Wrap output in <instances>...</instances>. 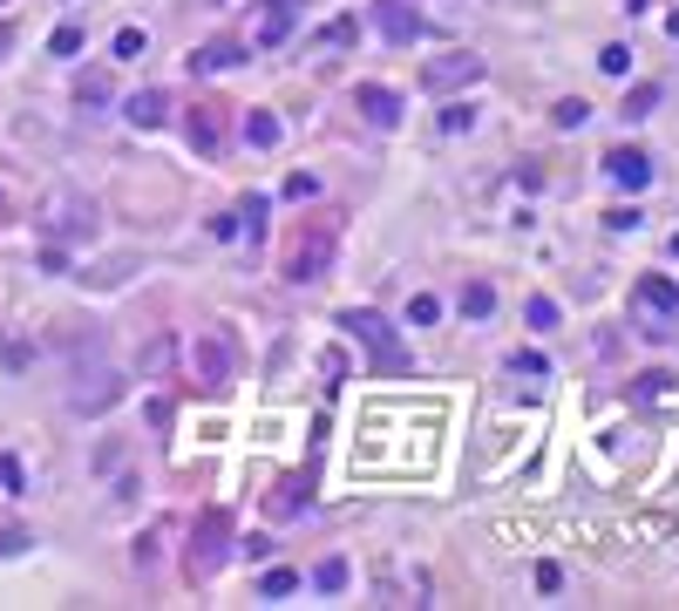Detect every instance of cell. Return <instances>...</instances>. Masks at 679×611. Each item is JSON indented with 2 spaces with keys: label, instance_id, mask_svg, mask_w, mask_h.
<instances>
[{
  "label": "cell",
  "instance_id": "6da1fadb",
  "mask_svg": "<svg viewBox=\"0 0 679 611\" xmlns=\"http://www.w3.org/2000/svg\"><path fill=\"white\" fill-rule=\"evenodd\" d=\"M190 381L205 388V394H231V381H238V340H231L224 319H211V326H197V334H190Z\"/></svg>",
  "mask_w": 679,
  "mask_h": 611
},
{
  "label": "cell",
  "instance_id": "7a4b0ae2",
  "mask_svg": "<svg viewBox=\"0 0 679 611\" xmlns=\"http://www.w3.org/2000/svg\"><path fill=\"white\" fill-rule=\"evenodd\" d=\"M34 225H42V238H55V244H89L96 238V204L83 190H48Z\"/></svg>",
  "mask_w": 679,
  "mask_h": 611
},
{
  "label": "cell",
  "instance_id": "3957f363",
  "mask_svg": "<svg viewBox=\"0 0 679 611\" xmlns=\"http://www.w3.org/2000/svg\"><path fill=\"white\" fill-rule=\"evenodd\" d=\"M333 244H340V218H313L293 244H286V279L293 285H319L333 265Z\"/></svg>",
  "mask_w": 679,
  "mask_h": 611
},
{
  "label": "cell",
  "instance_id": "277c9868",
  "mask_svg": "<svg viewBox=\"0 0 679 611\" xmlns=\"http://www.w3.org/2000/svg\"><path fill=\"white\" fill-rule=\"evenodd\" d=\"M340 326H347V334H353V340L368 347V360H374V374H408V347L394 340V326H387L381 313H368V306H353V313H347Z\"/></svg>",
  "mask_w": 679,
  "mask_h": 611
},
{
  "label": "cell",
  "instance_id": "5b68a950",
  "mask_svg": "<svg viewBox=\"0 0 679 611\" xmlns=\"http://www.w3.org/2000/svg\"><path fill=\"white\" fill-rule=\"evenodd\" d=\"M224 557H231V510H211L205 523H197L190 550H184V570H190V578H211Z\"/></svg>",
  "mask_w": 679,
  "mask_h": 611
},
{
  "label": "cell",
  "instance_id": "8992f818",
  "mask_svg": "<svg viewBox=\"0 0 679 611\" xmlns=\"http://www.w3.org/2000/svg\"><path fill=\"white\" fill-rule=\"evenodd\" d=\"M632 306L653 319L646 334H653V340H666V334H672V319H679V285H672L666 272H646V279L632 285Z\"/></svg>",
  "mask_w": 679,
  "mask_h": 611
},
{
  "label": "cell",
  "instance_id": "52a82bcc",
  "mask_svg": "<svg viewBox=\"0 0 679 611\" xmlns=\"http://www.w3.org/2000/svg\"><path fill=\"white\" fill-rule=\"evenodd\" d=\"M469 81H483V55H435L421 68V89L428 96H456V89H469Z\"/></svg>",
  "mask_w": 679,
  "mask_h": 611
},
{
  "label": "cell",
  "instance_id": "ba28073f",
  "mask_svg": "<svg viewBox=\"0 0 679 611\" xmlns=\"http://www.w3.org/2000/svg\"><path fill=\"white\" fill-rule=\"evenodd\" d=\"M224 130H231V109H224V102H190L184 137H190L197 156H218V150H224Z\"/></svg>",
  "mask_w": 679,
  "mask_h": 611
},
{
  "label": "cell",
  "instance_id": "9c48e42d",
  "mask_svg": "<svg viewBox=\"0 0 679 611\" xmlns=\"http://www.w3.org/2000/svg\"><path fill=\"white\" fill-rule=\"evenodd\" d=\"M109 401H123V374H116V367H89V374H75V394H68L75 415H102Z\"/></svg>",
  "mask_w": 679,
  "mask_h": 611
},
{
  "label": "cell",
  "instance_id": "30bf717a",
  "mask_svg": "<svg viewBox=\"0 0 679 611\" xmlns=\"http://www.w3.org/2000/svg\"><path fill=\"white\" fill-rule=\"evenodd\" d=\"M299 14H306V0H265L259 8V28H252V41L259 48H278L293 28H299Z\"/></svg>",
  "mask_w": 679,
  "mask_h": 611
},
{
  "label": "cell",
  "instance_id": "8fae6325",
  "mask_svg": "<svg viewBox=\"0 0 679 611\" xmlns=\"http://www.w3.org/2000/svg\"><path fill=\"white\" fill-rule=\"evenodd\" d=\"M605 177H612L618 190H646V184H653V156H646V150H612V156H605Z\"/></svg>",
  "mask_w": 679,
  "mask_h": 611
},
{
  "label": "cell",
  "instance_id": "7c38bea8",
  "mask_svg": "<svg viewBox=\"0 0 679 611\" xmlns=\"http://www.w3.org/2000/svg\"><path fill=\"white\" fill-rule=\"evenodd\" d=\"M353 102H361V116L374 122V130H394V122H402V96L381 89V81H361V89H353Z\"/></svg>",
  "mask_w": 679,
  "mask_h": 611
},
{
  "label": "cell",
  "instance_id": "4fadbf2b",
  "mask_svg": "<svg viewBox=\"0 0 679 611\" xmlns=\"http://www.w3.org/2000/svg\"><path fill=\"white\" fill-rule=\"evenodd\" d=\"M374 14H381V34L394 41V48H408V41H421V14H415V8H402V0H381Z\"/></svg>",
  "mask_w": 679,
  "mask_h": 611
},
{
  "label": "cell",
  "instance_id": "5bb4252c",
  "mask_svg": "<svg viewBox=\"0 0 679 611\" xmlns=\"http://www.w3.org/2000/svg\"><path fill=\"white\" fill-rule=\"evenodd\" d=\"M306 503H313V482H306V476H286V482H278L272 497H265V510H272V516H299Z\"/></svg>",
  "mask_w": 679,
  "mask_h": 611
},
{
  "label": "cell",
  "instance_id": "9a60e30c",
  "mask_svg": "<svg viewBox=\"0 0 679 611\" xmlns=\"http://www.w3.org/2000/svg\"><path fill=\"white\" fill-rule=\"evenodd\" d=\"M123 116L136 122V130H156V122L171 116V96H164V89H143V96H130V102H123Z\"/></svg>",
  "mask_w": 679,
  "mask_h": 611
},
{
  "label": "cell",
  "instance_id": "2e32d148",
  "mask_svg": "<svg viewBox=\"0 0 679 611\" xmlns=\"http://www.w3.org/2000/svg\"><path fill=\"white\" fill-rule=\"evenodd\" d=\"M238 62H245V48H238V41H211V48H197V55H190V68H205V75L238 68Z\"/></svg>",
  "mask_w": 679,
  "mask_h": 611
},
{
  "label": "cell",
  "instance_id": "e0dca14e",
  "mask_svg": "<svg viewBox=\"0 0 679 611\" xmlns=\"http://www.w3.org/2000/svg\"><path fill=\"white\" fill-rule=\"evenodd\" d=\"M171 360H177V340H171V334H156V340L143 347V360H136V374H150V381H156V374H171Z\"/></svg>",
  "mask_w": 679,
  "mask_h": 611
},
{
  "label": "cell",
  "instance_id": "ac0fdd59",
  "mask_svg": "<svg viewBox=\"0 0 679 611\" xmlns=\"http://www.w3.org/2000/svg\"><path fill=\"white\" fill-rule=\"evenodd\" d=\"M462 313H469V319H490V313H496V285H490V279H469V285H462Z\"/></svg>",
  "mask_w": 679,
  "mask_h": 611
},
{
  "label": "cell",
  "instance_id": "d6986e66",
  "mask_svg": "<svg viewBox=\"0 0 679 611\" xmlns=\"http://www.w3.org/2000/svg\"><path fill=\"white\" fill-rule=\"evenodd\" d=\"M245 143H259V150L278 143V116L272 109H245Z\"/></svg>",
  "mask_w": 679,
  "mask_h": 611
},
{
  "label": "cell",
  "instance_id": "ffe728a7",
  "mask_svg": "<svg viewBox=\"0 0 679 611\" xmlns=\"http://www.w3.org/2000/svg\"><path fill=\"white\" fill-rule=\"evenodd\" d=\"M293 591H299V570H265V578H259V598H265V604L293 598Z\"/></svg>",
  "mask_w": 679,
  "mask_h": 611
},
{
  "label": "cell",
  "instance_id": "44dd1931",
  "mask_svg": "<svg viewBox=\"0 0 679 611\" xmlns=\"http://www.w3.org/2000/svg\"><path fill=\"white\" fill-rule=\"evenodd\" d=\"M653 109H659V89L646 81V89H632V96H625V109H618V116H625V122H646Z\"/></svg>",
  "mask_w": 679,
  "mask_h": 611
},
{
  "label": "cell",
  "instance_id": "7402d4cb",
  "mask_svg": "<svg viewBox=\"0 0 679 611\" xmlns=\"http://www.w3.org/2000/svg\"><path fill=\"white\" fill-rule=\"evenodd\" d=\"M143 48H150L143 28H123V34H116V62H143Z\"/></svg>",
  "mask_w": 679,
  "mask_h": 611
},
{
  "label": "cell",
  "instance_id": "603a6c76",
  "mask_svg": "<svg viewBox=\"0 0 679 611\" xmlns=\"http://www.w3.org/2000/svg\"><path fill=\"white\" fill-rule=\"evenodd\" d=\"M75 48H83V28H75V21H62V28L48 34V55H62V62H68Z\"/></svg>",
  "mask_w": 679,
  "mask_h": 611
},
{
  "label": "cell",
  "instance_id": "cb8c5ba5",
  "mask_svg": "<svg viewBox=\"0 0 679 611\" xmlns=\"http://www.w3.org/2000/svg\"><path fill=\"white\" fill-rule=\"evenodd\" d=\"M75 102H109V75H102V68H89L83 81H75Z\"/></svg>",
  "mask_w": 679,
  "mask_h": 611
},
{
  "label": "cell",
  "instance_id": "d4e9b609",
  "mask_svg": "<svg viewBox=\"0 0 679 611\" xmlns=\"http://www.w3.org/2000/svg\"><path fill=\"white\" fill-rule=\"evenodd\" d=\"M598 68H605V75H632V48H625V41H612V48H598Z\"/></svg>",
  "mask_w": 679,
  "mask_h": 611
},
{
  "label": "cell",
  "instance_id": "484cf974",
  "mask_svg": "<svg viewBox=\"0 0 679 611\" xmlns=\"http://www.w3.org/2000/svg\"><path fill=\"white\" fill-rule=\"evenodd\" d=\"M313 585H319V591H347V564H340V557H327V564L313 570Z\"/></svg>",
  "mask_w": 679,
  "mask_h": 611
},
{
  "label": "cell",
  "instance_id": "4316f807",
  "mask_svg": "<svg viewBox=\"0 0 679 611\" xmlns=\"http://www.w3.org/2000/svg\"><path fill=\"white\" fill-rule=\"evenodd\" d=\"M408 319H415V326H435V319H442V299H428V293L408 299Z\"/></svg>",
  "mask_w": 679,
  "mask_h": 611
},
{
  "label": "cell",
  "instance_id": "83f0119b",
  "mask_svg": "<svg viewBox=\"0 0 679 611\" xmlns=\"http://www.w3.org/2000/svg\"><path fill=\"white\" fill-rule=\"evenodd\" d=\"M442 130H449V137H462V130H475V109H462V102H456V109H442Z\"/></svg>",
  "mask_w": 679,
  "mask_h": 611
},
{
  "label": "cell",
  "instance_id": "f1b7e54d",
  "mask_svg": "<svg viewBox=\"0 0 679 611\" xmlns=\"http://www.w3.org/2000/svg\"><path fill=\"white\" fill-rule=\"evenodd\" d=\"M510 367H516V374H530V381H544V374H550V360H544V353H516Z\"/></svg>",
  "mask_w": 679,
  "mask_h": 611
},
{
  "label": "cell",
  "instance_id": "f546056e",
  "mask_svg": "<svg viewBox=\"0 0 679 611\" xmlns=\"http://www.w3.org/2000/svg\"><path fill=\"white\" fill-rule=\"evenodd\" d=\"M530 326H537V334H550V326H557V299H530Z\"/></svg>",
  "mask_w": 679,
  "mask_h": 611
},
{
  "label": "cell",
  "instance_id": "4dcf8cb0",
  "mask_svg": "<svg viewBox=\"0 0 679 611\" xmlns=\"http://www.w3.org/2000/svg\"><path fill=\"white\" fill-rule=\"evenodd\" d=\"M584 116H591V109H584L578 96H571V102H557V130H578V122H584Z\"/></svg>",
  "mask_w": 679,
  "mask_h": 611
},
{
  "label": "cell",
  "instance_id": "1f68e13d",
  "mask_svg": "<svg viewBox=\"0 0 679 611\" xmlns=\"http://www.w3.org/2000/svg\"><path fill=\"white\" fill-rule=\"evenodd\" d=\"M0 489H8V497H21V462H14V456H0Z\"/></svg>",
  "mask_w": 679,
  "mask_h": 611
},
{
  "label": "cell",
  "instance_id": "d6a6232c",
  "mask_svg": "<svg viewBox=\"0 0 679 611\" xmlns=\"http://www.w3.org/2000/svg\"><path fill=\"white\" fill-rule=\"evenodd\" d=\"M231 550H245V557H252V564H259V557H272V537H238V544H231Z\"/></svg>",
  "mask_w": 679,
  "mask_h": 611
},
{
  "label": "cell",
  "instance_id": "836d02e7",
  "mask_svg": "<svg viewBox=\"0 0 679 611\" xmlns=\"http://www.w3.org/2000/svg\"><path fill=\"white\" fill-rule=\"evenodd\" d=\"M313 190H319V184H313L306 171H293V177H286V197H313Z\"/></svg>",
  "mask_w": 679,
  "mask_h": 611
},
{
  "label": "cell",
  "instance_id": "e575fe53",
  "mask_svg": "<svg viewBox=\"0 0 679 611\" xmlns=\"http://www.w3.org/2000/svg\"><path fill=\"white\" fill-rule=\"evenodd\" d=\"M666 34H672V41H679V8H672V14H666Z\"/></svg>",
  "mask_w": 679,
  "mask_h": 611
},
{
  "label": "cell",
  "instance_id": "d590c367",
  "mask_svg": "<svg viewBox=\"0 0 679 611\" xmlns=\"http://www.w3.org/2000/svg\"><path fill=\"white\" fill-rule=\"evenodd\" d=\"M8 48H14V34H8V28H0V55H8Z\"/></svg>",
  "mask_w": 679,
  "mask_h": 611
},
{
  "label": "cell",
  "instance_id": "8d00e7d4",
  "mask_svg": "<svg viewBox=\"0 0 679 611\" xmlns=\"http://www.w3.org/2000/svg\"><path fill=\"white\" fill-rule=\"evenodd\" d=\"M672 259H679V231H672Z\"/></svg>",
  "mask_w": 679,
  "mask_h": 611
},
{
  "label": "cell",
  "instance_id": "74e56055",
  "mask_svg": "<svg viewBox=\"0 0 679 611\" xmlns=\"http://www.w3.org/2000/svg\"><path fill=\"white\" fill-rule=\"evenodd\" d=\"M625 8H646V0H625Z\"/></svg>",
  "mask_w": 679,
  "mask_h": 611
}]
</instances>
